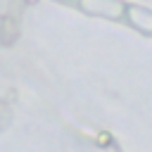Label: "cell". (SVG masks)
Listing matches in <instances>:
<instances>
[{
	"label": "cell",
	"mask_w": 152,
	"mask_h": 152,
	"mask_svg": "<svg viewBox=\"0 0 152 152\" xmlns=\"http://www.w3.org/2000/svg\"><path fill=\"white\" fill-rule=\"evenodd\" d=\"M131 17H140V19H135V21H140L145 28H152V17H150V14H145V12H138V10H131Z\"/></svg>",
	"instance_id": "1"
}]
</instances>
